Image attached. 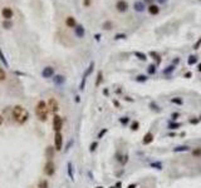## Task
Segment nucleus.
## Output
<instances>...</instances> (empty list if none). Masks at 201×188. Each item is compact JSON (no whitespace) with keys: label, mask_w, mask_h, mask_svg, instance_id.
Returning <instances> with one entry per match:
<instances>
[{"label":"nucleus","mask_w":201,"mask_h":188,"mask_svg":"<svg viewBox=\"0 0 201 188\" xmlns=\"http://www.w3.org/2000/svg\"><path fill=\"white\" fill-rule=\"evenodd\" d=\"M1 123H3V117L0 115V125H1Z\"/></svg>","instance_id":"603ef678"},{"label":"nucleus","mask_w":201,"mask_h":188,"mask_svg":"<svg viewBox=\"0 0 201 188\" xmlns=\"http://www.w3.org/2000/svg\"><path fill=\"white\" fill-rule=\"evenodd\" d=\"M200 120H201V115H200Z\"/></svg>","instance_id":"4d7b16f0"},{"label":"nucleus","mask_w":201,"mask_h":188,"mask_svg":"<svg viewBox=\"0 0 201 188\" xmlns=\"http://www.w3.org/2000/svg\"><path fill=\"white\" fill-rule=\"evenodd\" d=\"M65 24H67V27H69V28H75L77 27V23H75V19L73 18V16H68L65 20Z\"/></svg>","instance_id":"2eb2a0df"},{"label":"nucleus","mask_w":201,"mask_h":188,"mask_svg":"<svg viewBox=\"0 0 201 188\" xmlns=\"http://www.w3.org/2000/svg\"><path fill=\"white\" fill-rule=\"evenodd\" d=\"M153 138H155L153 133H152V132H147V133L145 134L143 139H142V143H143L145 145H147V144H150V143H152V142H153Z\"/></svg>","instance_id":"1a4fd4ad"},{"label":"nucleus","mask_w":201,"mask_h":188,"mask_svg":"<svg viewBox=\"0 0 201 188\" xmlns=\"http://www.w3.org/2000/svg\"><path fill=\"white\" fill-rule=\"evenodd\" d=\"M150 55H151V57H153L155 59L157 60V64H160V63H161V58H160V55H158L157 53H155V52H151V53H150Z\"/></svg>","instance_id":"b1692460"},{"label":"nucleus","mask_w":201,"mask_h":188,"mask_svg":"<svg viewBox=\"0 0 201 188\" xmlns=\"http://www.w3.org/2000/svg\"><path fill=\"white\" fill-rule=\"evenodd\" d=\"M103 28L106 29V30H110V29L112 28V23L111 22H106V23L103 24Z\"/></svg>","instance_id":"473e14b6"},{"label":"nucleus","mask_w":201,"mask_h":188,"mask_svg":"<svg viewBox=\"0 0 201 188\" xmlns=\"http://www.w3.org/2000/svg\"><path fill=\"white\" fill-rule=\"evenodd\" d=\"M107 133V128H104V129H102V131H100L99 133H98V139H100V138H102L104 134H106Z\"/></svg>","instance_id":"c9c22d12"},{"label":"nucleus","mask_w":201,"mask_h":188,"mask_svg":"<svg viewBox=\"0 0 201 188\" xmlns=\"http://www.w3.org/2000/svg\"><path fill=\"white\" fill-rule=\"evenodd\" d=\"M13 115H14V118L16 122H19L20 124L25 123L29 118V113L28 110L25 109V108H23L22 106H16L14 107V109H13Z\"/></svg>","instance_id":"f257e3e1"},{"label":"nucleus","mask_w":201,"mask_h":188,"mask_svg":"<svg viewBox=\"0 0 201 188\" xmlns=\"http://www.w3.org/2000/svg\"><path fill=\"white\" fill-rule=\"evenodd\" d=\"M197 70H199V72H201V63H200L199 66H197Z\"/></svg>","instance_id":"3c124183"},{"label":"nucleus","mask_w":201,"mask_h":188,"mask_svg":"<svg viewBox=\"0 0 201 188\" xmlns=\"http://www.w3.org/2000/svg\"><path fill=\"white\" fill-rule=\"evenodd\" d=\"M131 129H132V131H137V129H138V127H140V123H138L137 122V120H135V122H133L132 123V125H131Z\"/></svg>","instance_id":"7c9ffc66"},{"label":"nucleus","mask_w":201,"mask_h":188,"mask_svg":"<svg viewBox=\"0 0 201 188\" xmlns=\"http://www.w3.org/2000/svg\"><path fill=\"white\" fill-rule=\"evenodd\" d=\"M195 63H197V57L196 55H190L187 59V64L188 65H194Z\"/></svg>","instance_id":"a211bd4d"},{"label":"nucleus","mask_w":201,"mask_h":188,"mask_svg":"<svg viewBox=\"0 0 201 188\" xmlns=\"http://www.w3.org/2000/svg\"><path fill=\"white\" fill-rule=\"evenodd\" d=\"M133 8H135V10H136V11L141 13V11H143V10H145V4H143V1H136V3H135V5H133Z\"/></svg>","instance_id":"dca6fc26"},{"label":"nucleus","mask_w":201,"mask_h":188,"mask_svg":"<svg viewBox=\"0 0 201 188\" xmlns=\"http://www.w3.org/2000/svg\"><path fill=\"white\" fill-rule=\"evenodd\" d=\"M74 31H75V35H77L78 38H83L86 34V31H84V28L82 27V25H77V27L74 28Z\"/></svg>","instance_id":"ddd939ff"},{"label":"nucleus","mask_w":201,"mask_h":188,"mask_svg":"<svg viewBox=\"0 0 201 188\" xmlns=\"http://www.w3.org/2000/svg\"><path fill=\"white\" fill-rule=\"evenodd\" d=\"M136 80L137 82H140V83H142V82H146V80H147V77H146V75H138V77L136 78Z\"/></svg>","instance_id":"bb28decb"},{"label":"nucleus","mask_w":201,"mask_h":188,"mask_svg":"<svg viewBox=\"0 0 201 188\" xmlns=\"http://www.w3.org/2000/svg\"><path fill=\"white\" fill-rule=\"evenodd\" d=\"M180 127H181V123H171V124L169 125L170 129H177V128H180Z\"/></svg>","instance_id":"c85d7f7f"},{"label":"nucleus","mask_w":201,"mask_h":188,"mask_svg":"<svg viewBox=\"0 0 201 188\" xmlns=\"http://www.w3.org/2000/svg\"><path fill=\"white\" fill-rule=\"evenodd\" d=\"M93 69H94V63L92 62L91 64H89V66H88V69L84 72V74H83V78H82V83H81V85H79V89L81 90H83L84 89V85H86V80H87V77L92 72H93Z\"/></svg>","instance_id":"7ed1b4c3"},{"label":"nucleus","mask_w":201,"mask_h":188,"mask_svg":"<svg viewBox=\"0 0 201 188\" xmlns=\"http://www.w3.org/2000/svg\"><path fill=\"white\" fill-rule=\"evenodd\" d=\"M96 188H103L102 186H98V187H96Z\"/></svg>","instance_id":"5fc2aeb1"},{"label":"nucleus","mask_w":201,"mask_h":188,"mask_svg":"<svg viewBox=\"0 0 201 188\" xmlns=\"http://www.w3.org/2000/svg\"><path fill=\"white\" fill-rule=\"evenodd\" d=\"M15 74H16V75H24V73H22V72H18V70H16V72H15Z\"/></svg>","instance_id":"de8ad7c7"},{"label":"nucleus","mask_w":201,"mask_h":188,"mask_svg":"<svg viewBox=\"0 0 201 188\" xmlns=\"http://www.w3.org/2000/svg\"><path fill=\"white\" fill-rule=\"evenodd\" d=\"M124 38H126V35H124V34H116L115 39H116V40H118V39H124Z\"/></svg>","instance_id":"ea45409f"},{"label":"nucleus","mask_w":201,"mask_h":188,"mask_svg":"<svg viewBox=\"0 0 201 188\" xmlns=\"http://www.w3.org/2000/svg\"><path fill=\"white\" fill-rule=\"evenodd\" d=\"M199 120H200V119H190V123L196 124V123H199Z\"/></svg>","instance_id":"79ce46f5"},{"label":"nucleus","mask_w":201,"mask_h":188,"mask_svg":"<svg viewBox=\"0 0 201 188\" xmlns=\"http://www.w3.org/2000/svg\"><path fill=\"white\" fill-rule=\"evenodd\" d=\"M110 188H116V187H110Z\"/></svg>","instance_id":"6e6d98bb"},{"label":"nucleus","mask_w":201,"mask_h":188,"mask_svg":"<svg viewBox=\"0 0 201 188\" xmlns=\"http://www.w3.org/2000/svg\"><path fill=\"white\" fill-rule=\"evenodd\" d=\"M171 102L175 103V104H180V106H181V104L183 103V102H182V99H181V98H179V97H177V98H172V99H171Z\"/></svg>","instance_id":"cd10ccee"},{"label":"nucleus","mask_w":201,"mask_h":188,"mask_svg":"<svg viewBox=\"0 0 201 188\" xmlns=\"http://www.w3.org/2000/svg\"><path fill=\"white\" fill-rule=\"evenodd\" d=\"M200 45H201V38H200V39H199L197 41H196V44L194 45V49H195V50H197V49L200 48Z\"/></svg>","instance_id":"58836bf2"},{"label":"nucleus","mask_w":201,"mask_h":188,"mask_svg":"<svg viewBox=\"0 0 201 188\" xmlns=\"http://www.w3.org/2000/svg\"><path fill=\"white\" fill-rule=\"evenodd\" d=\"M157 1H158V3H160V4H163V3H166V1H167V0H157Z\"/></svg>","instance_id":"09e8293b"},{"label":"nucleus","mask_w":201,"mask_h":188,"mask_svg":"<svg viewBox=\"0 0 201 188\" xmlns=\"http://www.w3.org/2000/svg\"><path fill=\"white\" fill-rule=\"evenodd\" d=\"M13 10L10 9V8H4V9L1 10V15H3V18L5 19V20H10L13 18Z\"/></svg>","instance_id":"9d476101"},{"label":"nucleus","mask_w":201,"mask_h":188,"mask_svg":"<svg viewBox=\"0 0 201 188\" xmlns=\"http://www.w3.org/2000/svg\"><path fill=\"white\" fill-rule=\"evenodd\" d=\"M128 120H129V119H128V117H122V118L119 119V122L124 125V124H127V123H128Z\"/></svg>","instance_id":"e433bc0d"},{"label":"nucleus","mask_w":201,"mask_h":188,"mask_svg":"<svg viewBox=\"0 0 201 188\" xmlns=\"http://www.w3.org/2000/svg\"><path fill=\"white\" fill-rule=\"evenodd\" d=\"M0 60H1V63L5 66H8L9 64H8V60H6V58H5V55H4V53H3V50L0 49Z\"/></svg>","instance_id":"412c9836"},{"label":"nucleus","mask_w":201,"mask_h":188,"mask_svg":"<svg viewBox=\"0 0 201 188\" xmlns=\"http://www.w3.org/2000/svg\"><path fill=\"white\" fill-rule=\"evenodd\" d=\"M152 167H157V169H161V164H155V163H152Z\"/></svg>","instance_id":"37998d69"},{"label":"nucleus","mask_w":201,"mask_h":188,"mask_svg":"<svg viewBox=\"0 0 201 188\" xmlns=\"http://www.w3.org/2000/svg\"><path fill=\"white\" fill-rule=\"evenodd\" d=\"M192 154H194V156H201V148H197V149H195L194 152H192Z\"/></svg>","instance_id":"4c0bfd02"},{"label":"nucleus","mask_w":201,"mask_h":188,"mask_svg":"<svg viewBox=\"0 0 201 188\" xmlns=\"http://www.w3.org/2000/svg\"><path fill=\"white\" fill-rule=\"evenodd\" d=\"M53 82L56 83L57 85H62L63 83L65 82V77H64V75H54V77H53Z\"/></svg>","instance_id":"4468645a"},{"label":"nucleus","mask_w":201,"mask_h":188,"mask_svg":"<svg viewBox=\"0 0 201 188\" xmlns=\"http://www.w3.org/2000/svg\"><path fill=\"white\" fill-rule=\"evenodd\" d=\"M146 3H152V0H145Z\"/></svg>","instance_id":"864d4df0"},{"label":"nucleus","mask_w":201,"mask_h":188,"mask_svg":"<svg viewBox=\"0 0 201 188\" xmlns=\"http://www.w3.org/2000/svg\"><path fill=\"white\" fill-rule=\"evenodd\" d=\"M54 152H56V148H53L52 145H49L45 149V157H47L48 161H52V158L54 157Z\"/></svg>","instance_id":"f8f14e48"},{"label":"nucleus","mask_w":201,"mask_h":188,"mask_svg":"<svg viewBox=\"0 0 201 188\" xmlns=\"http://www.w3.org/2000/svg\"><path fill=\"white\" fill-rule=\"evenodd\" d=\"M48 107H49V109H50V110H52L53 113H56V112H58V109H59V106H58L57 100H56V99H54V98H50V99H49Z\"/></svg>","instance_id":"9b49d317"},{"label":"nucleus","mask_w":201,"mask_h":188,"mask_svg":"<svg viewBox=\"0 0 201 188\" xmlns=\"http://www.w3.org/2000/svg\"><path fill=\"white\" fill-rule=\"evenodd\" d=\"M190 77H191V73H190V72H187V73L185 74V78H190Z\"/></svg>","instance_id":"49530a36"},{"label":"nucleus","mask_w":201,"mask_h":188,"mask_svg":"<svg viewBox=\"0 0 201 188\" xmlns=\"http://www.w3.org/2000/svg\"><path fill=\"white\" fill-rule=\"evenodd\" d=\"M63 127V120L59 115H54V118H53V129L57 132H60V129Z\"/></svg>","instance_id":"39448f33"},{"label":"nucleus","mask_w":201,"mask_h":188,"mask_svg":"<svg viewBox=\"0 0 201 188\" xmlns=\"http://www.w3.org/2000/svg\"><path fill=\"white\" fill-rule=\"evenodd\" d=\"M89 4H91V0H84V5L86 6H89Z\"/></svg>","instance_id":"c03bdc74"},{"label":"nucleus","mask_w":201,"mask_h":188,"mask_svg":"<svg viewBox=\"0 0 201 188\" xmlns=\"http://www.w3.org/2000/svg\"><path fill=\"white\" fill-rule=\"evenodd\" d=\"M3 27L5 28V29H10L13 27V23L10 22V20H5V22L3 23Z\"/></svg>","instance_id":"a878e982"},{"label":"nucleus","mask_w":201,"mask_h":188,"mask_svg":"<svg viewBox=\"0 0 201 188\" xmlns=\"http://www.w3.org/2000/svg\"><path fill=\"white\" fill-rule=\"evenodd\" d=\"M135 55L138 58V59H140V60H146V59H147V57H146V54H143V53H140V52H135Z\"/></svg>","instance_id":"4be33fe9"},{"label":"nucleus","mask_w":201,"mask_h":188,"mask_svg":"<svg viewBox=\"0 0 201 188\" xmlns=\"http://www.w3.org/2000/svg\"><path fill=\"white\" fill-rule=\"evenodd\" d=\"M128 188H136V185H129Z\"/></svg>","instance_id":"8fccbe9b"},{"label":"nucleus","mask_w":201,"mask_h":188,"mask_svg":"<svg viewBox=\"0 0 201 188\" xmlns=\"http://www.w3.org/2000/svg\"><path fill=\"white\" fill-rule=\"evenodd\" d=\"M175 69V65L172 64V65H169V66H167V68L165 69V70H163V74H170L171 72H172V70Z\"/></svg>","instance_id":"393cba45"},{"label":"nucleus","mask_w":201,"mask_h":188,"mask_svg":"<svg viewBox=\"0 0 201 188\" xmlns=\"http://www.w3.org/2000/svg\"><path fill=\"white\" fill-rule=\"evenodd\" d=\"M94 38H96V40H97V41H99V39H100V35H99V34H96V35H94Z\"/></svg>","instance_id":"a18cd8bd"},{"label":"nucleus","mask_w":201,"mask_h":188,"mask_svg":"<svg viewBox=\"0 0 201 188\" xmlns=\"http://www.w3.org/2000/svg\"><path fill=\"white\" fill-rule=\"evenodd\" d=\"M116 8H117V10L121 11V13H123L128 9V4L127 1H124V0H118L116 4Z\"/></svg>","instance_id":"6e6552de"},{"label":"nucleus","mask_w":201,"mask_h":188,"mask_svg":"<svg viewBox=\"0 0 201 188\" xmlns=\"http://www.w3.org/2000/svg\"><path fill=\"white\" fill-rule=\"evenodd\" d=\"M97 145H98V143H97V142H93V143L91 144V148H89V150H91V152H94V150H96V148H97Z\"/></svg>","instance_id":"f704fd0d"},{"label":"nucleus","mask_w":201,"mask_h":188,"mask_svg":"<svg viewBox=\"0 0 201 188\" xmlns=\"http://www.w3.org/2000/svg\"><path fill=\"white\" fill-rule=\"evenodd\" d=\"M39 188H48V182L47 181H40Z\"/></svg>","instance_id":"72a5a7b5"},{"label":"nucleus","mask_w":201,"mask_h":188,"mask_svg":"<svg viewBox=\"0 0 201 188\" xmlns=\"http://www.w3.org/2000/svg\"><path fill=\"white\" fill-rule=\"evenodd\" d=\"M177 117H180V113H172V114H171V119L176 120L177 119Z\"/></svg>","instance_id":"a19ab883"},{"label":"nucleus","mask_w":201,"mask_h":188,"mask_svg":"<svg viewBox=\"0 0 201 188\" xmlns=\"http://www.w3.org/2000/svg\"><path fill=\"white\" fill-rule=\"evenodd\" d=\"M5 78H6L5 72H4V69L0 68V80H5Z\"/></svg>","instance_id":"2f4dec72"},{"label":"nucleus","mask_w":201,"mask_h":188,"mask_svg":"<svg viewBox=\"0 0 201 188\" xmlns=\"http://www.w3.org/2000/svg\"><path fill=\"white\" fill-rule=\"evenodd\" d=\"M147 72H148V74H155V73H156V65H155V64L148 65Z\"/></svg>","instance_id":"5701e85b"},{"label":"nucleus","mask_w":201,"mask_h":188,"mask_svg":"<svg viewBox=\"0 0 201 188\" xmlns=\"http://www.w3.org/2000/svg\"><path fill=\"white\" fill-rule=\"evenodd\" d=\"M67 167H68V175L70 177V179H74V174H73V166H72V163H68V164H67Z\"/></svg>","instance_id":"6ab92c4d"},{"label":"nucleus","mask_w":201,"mask_h":188,"mask_svg":"<svg viewBox=\"0 0 201 188\" xmlns=\"http://www.w3.org/2000/svg\"><path fill=\"white\" fill-rule=\"evenodd\" d=\"M148 11H150V14H152V15H157L158 13H160V8H158L157 5L151 4V5L148 6Z\"/></svg>","instance_id":"f3484780"},{"label":"nucleus","mask_w":201,"mask_h":188,"mask_svg":"<svg viewBox=\"0 0 201 188\" xmlns=\"http://www.w3.org/2000/svg\"><path fill=\"white\" fill-rule=\"evenodd\" d=\"M54 75V68L53 66H45L43 69V72H41V77L48 79V78H52Z\"/></svg>","instance_id":"0eeeda50"},{"label":"nucleus","mask_w":201,"mask_h":188,"mask_svg":"<svg viewBox=\"0 0 201 188\" xmlns=\"http://www.w3.org/2000/svg\"><path fill=\"white\" fill-rule=\"evenodd\" d=\"M187 150H190V147H187V145H180V147L174 149V152H187Z\"/></svg>","instance_id":"aec40b11"},{"label":"nucleus","mask_w":201,"mask_h":188,"mask_svg":"<svg viewBox=\"0 0 201 188\" xmlns=\"http://www.w3.org/2000/svg\"><path fill=\"white\" fill-rule=\"evenodd\" d=\"M54 145H56L57 150H60L63 147V136L60 132H57L56 136H54Z\"/></svg>","instance_id":"20e7f679"},{"label":"nucleus","mask_w":201,"mask_h":188,"mask_svg":"<svg viewBox=\"0 0 201 188\" xmlns=\"http://www.w3.org/2000/svg\"><path fill=\"white\" fill-rule=\"evenodd\" d=\"M48 110H49V108L47 107L45 102H43V100L38 102L37 108H35V114L38 117V119L41 120V122H45L48 118Z\"/></svg>","instance_id":"f03ea898"},{"label":"nucleus","mask_w":201,"mask_h":188,"mask_svg":"<svg viewBox=\"0 0 201 188\" xmlns=\"http://www.w3.org/2000/svg\"><path fill=\"white\" fill-rule=\"evenodd\" d=\"M100 82H102V72H98V75H97V82H96V85H99Z\"/></svg>","instance_id":"c756f323"},{"label":"nucleus","mask_w":201,"mask_h":188,"mask_svg":"<svg viewBox=\"0 0 201 188\" xmlns=\"http://www.w3.org/2000/svg\"><path fill=\"white\" fill-rule=\"evenodd\" d=\"M54 172H56V167H54L53 161H48L47 164H45V167H44V173L50 177V175L54 174Z\"/></svg>","instance_id":"423d86ee"}]
</instances>
